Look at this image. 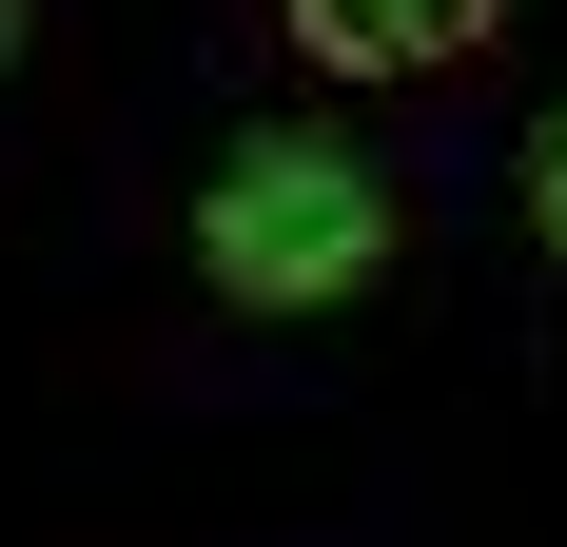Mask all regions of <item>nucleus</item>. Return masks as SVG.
<instances>
[{"instance_id":"nucleus-4","label":"nucleus","mask_w":567,"mask_h":547,"mask_svg":"<svg viewBox=\"0 0 567 547\" xmlns=\"http://www.w3.org/2000/svg\"><path fill=\"white\" fill-rule=\"evenodd\" d=\"M0 59H20V0H0Z\"/></svg>"},{"instance_id":"nucleus-3","label":"nucleus","mask_w":567,"mask_h":547,"mask_svg":"<svg viewBox=\"0 0 567 547\" xmlns=\"http://www.w3.org/2000/svg\"><path fill=\"white\" fill-rule=\"evenodd\" d=\"M528 235H548V255H567V117H548V137H528Z\"/></svg>"},{"instance_id":"nucleus-2","label":"nucleus","mask_w":567,"mask_h":547,"mask_svg":"<svg viewBox=\"0 0 567 547\" xmlns=\"http://www.w3.org/2000/svg\"><path fill=\"white\" fill-rule=\"evenodd\" d=\"M509 20V0H293V40L333 59V79H431V59H470Z\"/></svg>"},{"instance_id":"nucleus-1","label":"nucleus","mask_w":567,"mask_h":547,"mask_svg":"<svg viewBox=\"0 0 567 547\" xmlns=\"http://www.w3.org/2000/svg\"><path fill=\"white\" fill-rule=\"evenodd\" d=\"M196 274H216L235 313H333V293H372L392 274V176L352 157V137H235L216 196H196Z\"/></svg>"}]
</instances>
